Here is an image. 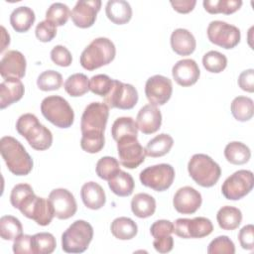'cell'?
Instances as JSON below:
<instances>
[{
    "label": "cell",
    "instance_id": "cell-1",
    "mask_svg": "<svg viewBox=\"0 0 254 254\" xmlns=\"http://www.w3.org/2000/svg\"><path fill=\"white\" fill-rule=\"evenodd\" d=\"M0 152L8 170L16 176H26L33 169V160L24 146L14 137L4 136L0 140Z\"/></svg>",
    "mask_w": 254,
    "mask_h": 254
},
{
    "label": "cell",
    "instance_id": "cell-2",
    "mask_svg": "<svg viewBox=\"0 0 254 254\" xmlns=\"http://www.w3.org/2000/svg\"><path fill=\"white\" fill-rule=\"evenodd\" d=\"M16 130L37 151L48 150L53 144L51 130L41 124L37 116L32 113H25L18 118Z\"/></svg>",
    "mask_w": 254,
    "mask_h": 254
},
{
    "label": "cell",
    "instance_id": "cell-3",
    "mask_svg": "<svg viewBox=\"0 0 254 254\" xmlns=\"http://www.w3.org/2000/svg\"><path fill=\"white\" fill-rule=\"evenodd\" d=\"M116 55L115 45L108 38L94 39L81 53L79 63L84 69L94 70L110 64Z\"/></svg>",
    "mask_w": 254,
    "mask_h": 254
},
{
    "label": "cell",
    "instance_id": "cell-4",
    "mask_svg": "<svg viewBox=\"0 0 254 254\" xmlns=\"http://www.w3.org/2000/svg\"><path fill=\"white\" fill-rule=\"evenodd\" d=\"M188 171L190 178L200 187H213L221 176L219 165L205 154H194L189 161Z\"/></svg>",
    "mask_w": 254,
    "mask_h": 254
},
{
    "label": "cell",
    "instance_id": "cell-5",
    "mask_svg": "<svg viewBox=\"0 0 254 254\" xmlns=\"http://www.w3.org/2000/svg\"><path fill=\"white\" fill-rule=\"evenodd\" d=\"M43 116L59 128H68L73 124L74 112L69 103L62 96L45 97L41 103Z\"/></svg>",
    "mask_w": 254,
    "mask_h": 254
},
{
    "label": "cell",
    "instance_id": "cell-6",
    "mask_svg": "<svg viewBox=\"0 0 254 254\" xmlns=\"http://www.w3.org/2000/svg\"><path fill=\"white\" fill-rule=\"evenodd\" d=\"M93 238V228L85 220H75L62 235V248L66 253H82Z\"/></svg>",
    "mask_w": 254,
    "mask_h": 254
},
{
    "label": "cell",
    "instance_id": "cell-7",
    "mask_svg": "<svg viewBox=\"0 0 254 254\" xmlns=\"http://www.w3.org/2000/svg\"><path fill=\"white\" fill-rule=\"evenodd\" d=\"M109 108L103 102H91L81 115L80 130L84 136H104Z\"/></svg>",
    "mask_w": 254,
    "mask_h": 254
},
{
    "label": "cell",
    "instance_id": "cell-8",
    "mask_svg": "<svg viewBox=\"0 0 254 254\" xmlns=\"http://www.w3.org/2000/svg\"><path fill=\"white\" fill-rule=\"evenodd\" d=\"M18 209L23 215L33 219L41 226L49 225L55 216V211L50 199L37 196L34 192L29 194L20 203Z\"/></svg>",
    "mask_w": 254,
    "mask_h": 254
},
{
    "label": "cell",
    "instance_id": "cell-9",
    "mask_svg": "<svg viewBox=\"0 0 254 254\" xmlns=\"http://www.w3.org/2000/svg\"><path fill=\"white\" fill-rule=\"evenodd\" d=\"M143 186L156 191L167 190L175 179V170L170 164H158L144 169L139 175Z\"/></svg>",
    "mask_w": 254,
    "mask_h": 254
},
{
    "label": "cell",
    "instance_id": "cell-10",
    "mask_svg": "<svg viewBox=\"0 0 254 254\" xmlns=\"http://www.w3.org/2000/svg\"><path fill=\"white\" fill-rule=\"evenodd\" d=\"M253 173L249 170H238L230 175L221 186V192L226 199L238 200L247 195L253 189Z\"/></svg>",
    "mask_w": 254,
    "mask_h": 254
},
{
    "label": "cell",
    "instance_id": "cell-11",
    "mask_svg": "<svg viewBox=\"0 0 254 254\" xmlns=\"http://www.w3.org/2000/svg\"><path fill=\"white\" fill-rule=\"evenodd\" d=\"M206 34L212 44L226 50L235 48L241 38L240 30L236 26L219 20L211 21L208 24Z\"/></svg>",
    "mask_w": 254,
    "mask_h": 254
},
{
    "label": "cell",
    "instance_id": "cell-12",
    "mask_svg": "<svg viewBox=\"0 0 254 254\" xmlns=\"http://www.w3.org/2000/svg\"><path fill=\"white\" fill-rule=\"evenodd\" d=\"M108 108H119L123 110L132 109L138 102V91L129 83L113 79L109 93L103 97Z\"/></svg>",
    "mask_w": 254,
    "mask_h": 254
},
{
    "label": "cell",
    "instance_id": "cell-13",
    "mask_svg": "<svg viewBox=\"0 0 254 254\" xmlns=\"http://www.w3.org/2000/svg\"><path fill=\"white\" fill-rule=\"evenodd\" d=\"M213 230L210 219L198 216L194 218H178L174 223V233L184 239L202 238Z\"/></svg>",
    "mask_w": 254,
    "mask_h": 254
},
{
    "label": "cell",
    "instance_id": "cell-14",
    "mask_svg": "<svg viewBox=\"0 0 254 254\" xmlns=\"http://www.w3.org/2000/svg\"><path fill=\"white\" fill-rule=\"evenodd\" d=\"M117 151L120 164L127 169L139 167L146 158L145 148L137 138H123L117 142Z\"/></svg>",
    "mask_w": 254,
    "mask_h": 254
},
{
    "label": "cell",
    "instance_id": "cell-15",
    "mask_svg": "<svg viewBox=\"0 0 254 254\" xmlns=\"http://www.w3.org/2000/svg\"><path fill=\"white\" fill-rule=\"evenodd\" d=\"M173 93L172 80L164 75L156 74L149 77L145 84V94L153 105H164L167 103Z\"/></svg>",
    "mask_w": 254,
    "mask_h": 254
},
{
    "label": "cell",
    "instance_id": "cell-16",
    "mask_svg": "<svg viewBox=\"0 0 254 254\" xmlns=\"http://www.w3.org/2000/svg\"><path fill=\"white\" fill-rule=\"evenodd\" d=\"M53 205L55 216L59 219H68L77 210V204L73 194L66 189H55L48 197Z\"/></svg>",
    "mask_w": 254,
    "mask_h": 254
},
{
    "label": "cell",
    "instance_id": "cell-17",
    "mask_svg": "<svg viewBox=\"0 0 254 254\" xmlns=\"http://www.w3.org/2000/svg\"><path fill=\"white\" fill-rule=\"evenodd\" d=\"M100 0H79L71 10V20L78 28H89L95 23L97 13L100 11Z\"/></svg>",
    "mask_w": 254,
    "mask_h": 254
},
{
    "label": "cell",
    "instance_id": "cell-18",
    "mask_svg": "<svg viewBox=\"0 0 254 254\" xmlns=\"http://www.w3.org/2000/svg\"><path fill=\"white\" fill-rule=\"evenodd\" d=\"M202 197L198 190L186 186L180 188L173 198L175 209L182 214H192L201 205Z\"/></svg>",
    "mask_w": 254,
    "mask_h": 254
},
{
    "label": "cell",
    "instance_id": "cell-19",
    "mask_svg": "<svg viewBox=\"0 0 254 254\" xmlns=\"http://www.w3.org/2000/svg\"><path fill=\"white\" fill-rule=\"evenodd\" d=\"M27 62L24 55L15 50L4 54L0 62V74L3 78L16 77L22 78L26 73Z\"/></svg>",
    "mask_w": 254,
    "mask_h": 254
},
{
    "label": "cell",
    "instance_id": "cell-20",
    "mask_svg": "<svg viewBox=\"0 0 254 254\" xmlns=\"http://www.w3.org/2000/svg\"><path fill=\"white\" fill-rule=\"evenodd\" d=\"M172 75L175 81L184 87L193 85L200 75V70L195 63L191 59H184L178 61L173 68Z\"/></svg>",
    "mask_w": 254,
    "mask_h": 254
},
{
    "label": "cell",
    "instance_id": "cell-21",
    "mask_svg": "<svg viewBox=\"0 0 254 254\" xmlns=\"http://www.w3.org/2000/svg\"><path fill=\"white\" fill-rule=\"evenodd\" d=\"M136 124L138 130L143 134L149 135L156 133L162 124V113L160 109L153 104L144 105L137 114Z\"/></svg>",
    "mask_w": 254,
    "mask_h": 254
},
{
    "label": "cell",
    "instance_id": "cell-22",
    "mask_svg": "<svg viewBox=\"0 0 254 254\" xmlns=\"http://www.w3.org/2000/svg\"><path fill=\"white\" fill-rule=\"evenodd\" d=\"M25 92L20 78L7 77L0 84V108L4 109L19 101Z\"/></svg>",
    "mask_w": 254,
    "mask_h": 254
},
{
    "label": "cell",
    "instance_id": "cell-23",
    "mask_svg": "<svg viewBox=\"0 0 254 254\" xmlns=\"http://www.w3.org/2000/svg\"><path fill=\"white\" fill-rule=\"evenodd\" d=\"M172 50L179 56H190L196 47L194 36L187 29H176L171 35Z\"/></svg>",
    "mask_w": 254,
    "mask_h": 254
},
{
    "label": "cell",
    "instance_id": "cell-24",
    "mask_svg": "<svg viewBox=\"0 0 254 254\" xmlns=\"http://www.w3.org/2000/svg\"><path fill=\"white\" fill-rule=\"evenodd\" d=\"M83 204L89 209H99L106 202V196L102 187L95 182L85 183L80 190Z\"/></svg>",
    "mask_w": 254,
    "mask_h": 254
},
{
    "label": "cell",
    "instance_id": "cell-25",
    "mask_svg": "<svg viewBox=\"0 0 254 254\" xmlns=\"http://www.w3.org/2000/svg\"><path fill=\"white\" fill-rule=\"evenodd\" d=\"M105 13L107 18L116 25L126 24L132 18V8L124 0L108 1L105 6Z\"/></svg>",
    "mask_w": 254,
    "mask_h": 254
},
{
    "label": "cell",
    "instance_id": "cell-26",
    "mask_svg": "<svg viewBox=\"0 0 254 254\" xmlns=\"http://www.w3.org/2000/svg\"><path fill=\"white\" fill-rule=\"evenodd\" d=\"M36 20L34 11L27 6H20L13 10L10 15V24L18 33H24L30 30Z\"/></svg>",
    "mask_w": 254,
    "mask_h": 254
},
{
    "label": "cell",
    "instance_id": "cell-27",
    "mask_svg": "<svg viewBox=\"0 0 254 254\" xmlns=\"http://www.w3.org/2000/svg\"><path fill=\"white\" fill-rule=\"evenodd\" d=\"M108 187L118 196H129L134 190L135 183L130 174L120 170L108 180Z\"/></svg>",
    "mask_w": 254,
    "mask_h": 254
},
{
    "label": "cell",
    "instance_id": "cell-28",
    "mask_svg": "<svg viewBox=\"0 0 254 254\" xmlns=\"http://www.w3.org/2000/svg\"><path fill=\"white\" fill-rule=\"evenodd\" d=\"M131 210L139 218L150 217L155 213L156 200L146 192H139L131 200Z\"/></svg>",
    "mask_w": 254,
    "mask_h": 254
},
{
    "label": "cell",
    "instance_id": "cell-29",
    "mask_svg": "<svg viewBox=\"0 0 254 254\" xmlns=\"http://www.w3.org/2000/svg\"><path fill=\"white\" fill-rule=\"evenodd\" d=\"M216 219L221 229L234 230L238 228L242 221V212L237 207L225 205L217 211Z\"/></svg>",
    "mask_w": 254,
    "mask_h": 254
},
{
    "label": "cell",
    "instance_id": "cell-30",
    "mask_svg": "<svg viewBox=\"0 0 254 254\" xmlns=\"http://www.w3.org/2000/svg\"><path fill=\"white\" fill-rule=\"evenodd\" d=\"M110 230L115 238L120 240H130L136 236L138 226L133 219L121 216L115 218L111 222Z\"/></svg>",
    "mask_w": 254,
    "mask_h": 254
},
{
    "label": "cell",
    "instance_id": "cell-31",
    "mask_svg": "<svg viewBox=\"0 0 254 254\" xmlns=\"http://www.w3.org/2000/svg\"><path fill=\"white\" fill-rule=\"evenodd\" d=\"M111 135L116 142L123 138H137L138 127L136 121L132 117L117 118L112 124Z\"/></svg>",
    "mask_w": 254,
    "mask_h": 254
},
{
    "label": "cell",
    "instance_id": "cell-32",
    "mask_svg": "<svg viewBox=\"0 0 254 254\" xmlns=\"http://www.w3.org/2000/svg\"><path fill=\"white\" fill-rule=\"evenodd\" d=\"M174 145V139L171 135L162 133L151 139L146 147V155L152 158H158L168 154Z\"/></svg>",
    "mask_w": 254,
    "mask_h": 254
},
{
    "label": "cell",
    "instance_id": "cell-33",
    "mask_svg": "<svg viewBox=\"0 0 254 254\" xmlns=\"http://www.w3.org/2000/svg\"><path fill=\"white\" fill-rule=\"evenodd\" d=\"M224 157L232 165H243L250 160L251 151L244 143L233 141L225 146Z\"/></svg>",
    "mask_w": 254,
    "mask_h": 254
},
{
    "label": "cell",
    "instance_id": "cell-34",
    "mask_svg": "<svg viewBox=\"0 0 254 254\" xmlns=\"http://www.w3.org/2000/svg\"><path fill=\"white\" fill-rule=\"evenodd\" d=\"M231 113L237 121L246 122L253 117L254 106L253 100L247 96L235 97L230 105Z\"/></svg>",
    "mask_w": 254,
    "mask_h": 254
},
{
    "label": "cell",
    "instance_id": "cell-35",
    "mask_svg": "<svg viewBox=\"0 0 254 254\" xmlns=\"http://www.w3.org/2000/svg\"><path fill=\"white\" fill-rule=\"evenodd\" d=\"M204 10L209 14L222 13L230 15L242 6L241 0H204L202 2Z\"/></svg>",
    "mask_w": 254,
    "mask_h": 254
},
{
    "label": "cell",
    "instance_id": "cell-36",
    "mask_svg": "<svg viewBox=\"0 0 254 254\" xmlns=\"http://www.w3.org/2000/svg\"><path fill=\"white\" fill-rule=\"evenodd\" d=\"M64 87L66 93L72 97L82 96L89 90V80L84 73H73L67 77Z\"/></svg>",
    "mask_w": 254,
    "mask_h": 254
},
{
    "label": "cell",
    "instance_id": "cell-37",
    "mask_svg": "<svg viewBox=\"0 0 254 254\" xmlns=\"http://www.w3.org/2000/svg\"><path fill=\"white\" fill-rule=\"evenodd\" d=\"M23 234V226L18 218L12 215H4L0 218V235L4 240H15Z\"/></svg>",
    "mask_w": 254,
    "mask_h": 254
},
{
    "label": "cell",
    "instance_id": "cell-38",
    "mask_svg": "<svg viewBox=\"0 0 254 254\" xmlns=\"http://www.w3.org/2000/svg\"><path fill=\"white\" fill-rule=\"evenodd\" d=\"M55 236L50 232H40L32 236L33 254H50L56 249Z\"/></svg>",
    "mask_w": 254,
    "mask_h": 254
},
{
    "label": "cell",
    "instance_id": "cell-39",
    "mask_svg": "<svg viewBox=\"0 0 254 254\" xmlns=\"http://www.w3.org/2000/svg\"><path fill=\"white\" fill-rule=\"evenodd\" d=\"M70 14L71 12L67 5L61 2H56L48 8L46 12V20L52 22L57 27L64 26L70 17Z\"/></svg>",
    "mask_w": 254,
    "mask_h": 254
},
{
    "label": "cell",
    "instance_id": "cell-40",
    "mask_svg": "<svg viewBox=\"0 0 254 254\" xmlns=\"http://www.w3.org/2000/svg\"><path fill=\"white\" fill-rule=\"evenodd\" d=\"M62 74L53 69L43 71L37 78V85L43 91L58 90L62 86Z\"/></svg>",
    "mask_w": 254,
    "mask_h": 254
},
{
    "label": "cell",
    "instance_id": "cell-41",
    "mask_svg": "<svg viewBox=\"0 0 254 254\" xmlns=\"http://www.w3.org/2000/svg\"><path fill=\"white\" fill-rule=\"evenodd\" d=\"M202 64L207 71L219 73L225 69L227 58L217 51H209L202 57Z\"/></svg>",
    "mask_w": 254,
    "mask_h": 254
},
{
    "label": "cell",
    "instance_id": "cell-42",
    "mask_svg": "<svg viewBox=\"0 0 254 254\" xmlns=\"http://www.w3.org/2000/svg\"><path fill=\"white\" fill-rule=\"evenodd\" d=\"M118 171H120L119 162L117 159L109 156L102 157L99 159L96 163L95 172L97 176L105 181H108L111 179Z\"/></svg>",
    "mask_w": 254,
    "mask_h": 254
},
{
    "label": "cell",
    "instance_id": "cell-43",
    "mask_svg": "<svg viewBox=\"0 0 254 254\" xmlns=\"http://www.w3.org/2000/svg\"><path fill=\"white\" fill-rule=\"evenodd\" d=\"M112 83L113 79H111L108 75L96 74L89 79V90L96 95L105 97L109 93Z\"/></svg>",
    "mask_w": 254,
    "mask_h": 254
},
{
    "label": "cell",
    "instance_id": "cell-44",
    "mask_svg": "<svg viewBox=\"0 0 254 254\" xmlns=\"http://www.w3.org/2000/svg\"><path fill=\"white\" fill-rule=\"evenodd\" d=\"M208 254H234L235 245L233 241L226 235H221L214 238L207 247Z\"/></svg>",
    "mask_w": 254,
    "mask_h": 254
},
{
    "label": "cell",
    "instance_id": "cell-45",
    "mask_svg": "<svg viewBox=\"0 0 254 254\" xmlns=\"http://www.w3.org/2000/svg\"><path fill=\"white\" fill-rule=\"evenodd\" d=\"M35 34L39 41L43 43L51 42L57 35V26L48 20H44L36 26Z\"/></svg>",
    "mask_w": 254,
    "mask_h": 254
},
{
    "label": "cell",
    "instance_id": "cell-46",
    "mask_svg": "<svg viewBox=\"0 0 254 254\" xmlns=\"http://www.w3.org/2000/svg\"><path fill=\"white\" fill-rule=\"evenodd\" d=\"M105 143V138L104 136H81L80 140V147L83 151L90 153V154H95L100 152Z\"/></svg>",
    "mask_w": 254,
    "mask_h": 254
},
{
    "label": "cell",
    "instance_id": "cell-47",
    "mask_svg": "<svg viewBox=\"0 0 254 254\" xmlns=\"http://www.w3.org/2000/svg\"><path fill=\"white\" fill-rule=\"evenodd\" d=\"M52 61L60 66H69L72 62V57L70 52L62 45L55 46L51 51Z\"/></svg>",
    "mask_w": 254,
    "mask_h": 254
},
{
    "label": "cell",
    "instance_id": "cell-48",
    "mask_svg": "<svg viewBox=\"0 0 254 254\" xmlns=\"http://www.w3.org/2000/svg\"><path fill=\"white\" fill-rule=\"evenodd\" d=\"M150 233L154 239L167 237L174 233V223L166 219L157 220L151 225Z\"/></svg>",
    "mask_w": 254,
    "mask_h": 254
},
{
    "label": "cell",
    "instance_id": "cell-49",
    "mask_svg": "<svg viewBox=\"0 0 254 254\" xmlns=\"http://www.w3.org/2000/svg\"><path fill=\"white\" fill-rule=\"evenodd\" d=\"M34 190L32 187L28 184H18L16 185L10 194V202L13 207L18 208L20 203L31 193H33Z\"/></svg>",
    "mask_w": 254,
    "mask_h": 254
},
{
    "label": "cell",
    "instance_id": "cell-50",
    "mask_svg": "<svg viewBox=\"0 0 254 254\" xmlns=\"http://www.w3.org/2000/svg\"><path fill=\"white\" fill-rule=\"evenodd\" d=\"M238 240L241 247L245 250H253L254 248V226L247 224L243 226L238 233Z\"/></svg>",
    "mask_w": 254,
    "mask_h": 254
},
{
    "label": "cell",
    "instance_id": "cell-51",
    "mask_svg": "<svg viewBox=\"0 0 254 254\" xmlns=\"http://www.w3.org/2000/svg\"><path fill=\"white\" fill-rule=\"evenodd\" d=\"M13 252L16 254H33L32 236L28 234H21L13 243Z\"/></svg>",
    "mask_w": 254,
    "mask_h": 254
},
{
    "label": "cell",
    "instance_id": "cell-52",
    "mask_svg": "<svg viewBox=\"0 0 254 254\" xmlns=\"http://www.w3.org/2000/svg\"><path fill=\"white\" fill-rule=\"evenodd\" d=\"M239 87L247 92L254 91V69L249 68L242 71L238 77Z\"/></svg>",
    "mask_w": 254,
    "mask_h": 254
},
{
    "label": "cell",
    "instance_id": "cell-53",
    "mask_svg": "<svg viewBox=\"0 0 254 254\" xmlns=\"http://www.w3.org/2000/svg\"><path fill=\"white\" fill-rule=\"evenodd\" d=\"M153 246L155 250L159 253H168L172 251L174 247V238L172 237V235H169L164 238L154 239Z\"/></svg>",
    "mask_w": 254,
    "mask_h": 254
},
{
    "label": "cell",
    "instance_id": "cell-54",
    "mask_svg": "<svg viewBox=\"0 0 254 254\" xmlns=\"http://www.w3.org/2000/svg\"><path fill=\"white\" fill-rule=\"evenodd\" d=\"M195 4H196L195 0L171 1V5L174 8V10L179 13H182V14H187V13H190V11H192Z\"/></svg>",
    "mask_w": 254,
    "mask_h": 254
},
{
    "label": "cell",
    "instance_id": "cell-55",
    "mask_svg": "<svg viewBox=\"0 0 254 254\" xmlns=\"http://www.w3.org/2000/svg\"><path fill=\"white\" fill-rule=\"evenodd\" d=\"M1 30H2V38H3V42H2V46H1V50L0 52L2 53L10 44V36L9 34L6 32L5 28L3 26H1Z\"/></svg>",
    "mask_w": 254,
    "mask_h": 254
}]
</instances>
